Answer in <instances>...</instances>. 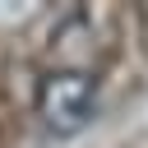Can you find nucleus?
Instances as JSON below:
<instances>
[{
  "mask_svg": "<svg viewBox=\"0 0 148 148\" xmlns=\"http://www.w3.org/2000/svg\"><path fill=\"white\" fill-rule=\"evenodd\" d=\"M97 111V79L88 69H51L37 83V116L51 134H79Z\"/></svg>",
  "mask_w": 148,
  "mask_h": 148,
  "instance_id": "f257e3e1",
  "label": "nucleus"
}]
</instances>
